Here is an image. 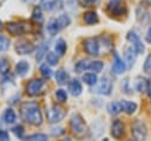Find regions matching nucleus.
Instances as JSON below:
<instances>
[{
    "label": "nucleus",
    "mask_w": 151,
    "mask_h": 141,
    "mask_svg": "<svg viewBox=\"0 0 151 141\" xmlns=\"http://www.w3.org/2000/svg\"><path fill=\"white\" fill-rule=\"evenodd\" d=\"M45 86V82L41 79H32L27 86H26V92L29 96H37L42 92V89Z\"/></svg>",
    "instance_id": "8"
},
{
    "label": "nucleus",
    "mask_w": 151,
    "mask_h": 141,
    "mask_svg": "<svg viewBox=\"0 0 151 141\" xmlns=\"http://www.w3.org/2000/svg\"><path fill=\"white\" fill-rule=\"evenodd\" d=\"M51 133H52L53 136H59V135L64 134V129H63V128H53V129L51 130Z\"/></svg>",
    "instance_id": "39"
},
{
    "label": "nucleus",
    "mask_w": 151,
    "mask_h": 141,
    "mask_svg": "<svg viewBox=\"0 0 151 141\" xmlns=\"http://www.w3.org/2000/svg\"><path fill=\"white\" fill-rule=\"evenodd\" d=\"M83 18H84V21L87 25H93V24H97L99 21L98 14L94 11H87V12H85Z\"/></svg>",
    "instance_id": "16"
},
{
    "label": "nucleus",
    "mask_w": 151,
    "mask_h": 141,
    "mask_svg": "<svg viewBox=\"0 0 151 141\" xmlns=\"http://www.w3.org/2000/svg\"><path fill=\"white\" fill-rule=\"evenodd\" d=\"M33 50H34V45L28 40L21 39L15 43V51L19 55H27V53H31Z\"/></svg>",
    "instance_id": "11"
},
{
    "label": "nucleus",
    "mask_w": 151,
    "mask_h": 141,
    "mask_svg": "<svg viewBox=\"0 0 151 141\" xmlns=\"http://www.w3.org/2000/svg\"><path fill=\"white\" fill-rule=\"evenodd\" d=\"M145 39L147 43H151V27H149L147 32H146V36H145Z\"/></svg>",
    "instance_id": "42"
},
{
    "label": "nucleus",
    "mask_w": 151,
    "mask_h": 141,
    "mask_svg": "<svg viewBox=\"0 0 151 141\" xmlns=\"http://www.w3.org/2000/svg\"><path fill=\"white\" fill-rule=\"evenodd\" d=\"M126 39L133 44V50H134L136 55H139V53H143V52H144V49H145V47H144V44L142 43V40L139 39L138 34H136L134 32L130 31V32L126 34Z\"/></svg>",
    "instance_id": "9"
},
{
    "label": "nucleus",
    "mask_w": 151,
    "mask_h": 141,
    "mask_svg": "<svg viewBox=\"0 0 151 141\" xmlns=\"http://www.w3.org/2000/svg\"><path fill=\"white\" fill-rule=\"evenodd\" d=\"M127 141H138V140H136V139H130V140H127Z\"/></svg>",
    "instance_id": "45"
},
{
    "label": "nucleus",
    "mask_w": 151,
    "mask_h": 141,
    "mask_svg": "<svg viewBox=\"0 0 151 141\" xmlns=\"http://www.w3.org/2000/svg\"><path fill=\"white\" fill-rule=\"evenodd\" d=\"M40 72H41V75H42L45 78H51V76H52V70H51V68H50L47 64H41V66H40Z\"/></svg>",
    "instance_id": "32"
},
{
    "label": "nucleus",
    "mask_w": 151,
    "mask_h": 141,
    "mask_svg": "<svg viewBox=\"0 0 151 141\" xmlns=\"http://www.w3.org/2000/svg\"><path fill=\"white\" fill-rule=\"evenodd\" d=\"M90 65H91V60L88 59H81L76 64V70L79 72H83L85 70H90Z\"/></svg>",
    "instance_id": "25"
},
{
    "label": "nucleus",
    "mask_w": 151,
    "mask_h": 141,
    "mask_svg": "<svg viewBox=\"0 0 151 141\" xmlns=\"http://www.w3.org/2000/svg\"><path fill=\"white\" fill-rule=\"evenodd\" d=\"M63 141H71V140H70V139H68V137H66V139H64V140H63Z\"/></svg>",
    "instance_id": "44"
},
{
    "label": "nucleus",
    "mask_w": 151,
    "mask_h": 141,
    "mask_svg": "<svg viewBox=\"0 0 151 141\" xmlns=\"http://www.w3.org/2000/svg\"><path fill=\"white\" fill-rule=\"evenodd\" d=\"M112 91V82L109 77H103L101 81L98 83L97 88H96V92L100 94V95H110Z\"/></svg>",
    "instance_id": "10"
},
{
    "label": "nucleus",
    "mask_w": 151,
    "mask_h": 141,
    "mask_svg": "<svg viewBox=\"0 0 151 141\" xmlns=\"http://www.w3.org/2000/svg\"><path fill=\"white\" fill-rule=\"evenodd\" d=\"M12 132H13L18 137H22V135H24V128H22V126H20V124L13 127Z\"/></svg>",
    "instance_id": "36"
},
{
    "label": "nucleus",
    "mask_w": 151,
    "mask_h": 141,
    "mask_svg": "<svg viewBox=\"0 0 151 141\" xmlns=\"http://www.w3.org/2000/svg\"><path fill=\"white\" fill-rule=\"evenodd\" d=\"M9 70V63L6 58H0V72L1 73H7Z\"/></svg>",
    "instance_id": "33"
},
{
    "label": "nucleus",
    "mask_w": 151,
    "mask_h": 141,
    "mask_svg": "<svg viewBox=\"0 0 151 141\" xmlns=\"http://www.w3.org/2000/svg\"><path fill=\"white\" fill-rule=\"evenodd\" d=\"M107 12L112 17H119L126 14V7L123 0H110L107 2Z\"/></svg>",
    "instance_id": "5"
},
{
    "label": "nucleus",
    "mask_w": 151,
    "mask_h": 141,
    "mask_svg": "<svg viewBox=\"0 0 151 141\" xmlns=\"http://www.w3.org/2000/svg\"><path fill=\"white\" fill-rule=\"evenodd\" d=\"M67 79H68V75H67L66 71H64L63 69H60V70H58V71L55 72V81H57V83L64 84V83H66Z\"/></svg>",
    "instance_id": "27"
},
{
    "label": "nucleus",
    "mask_w": 151,
    "mask_h": 141,
    "mask_svg": "<svg viewBox=\"0 0 151 141\" xmlns=\"http://www.w3.org/2000/svg\"><path fill=\"white\" fill-rule=\"evenodd\" d=\"M46 59H47V63L50 65H55V64H58V60H59L58 56L54 52H47L46 53Z\"/></svg>",
    "instance_id": "31"
},
{
    "label": "nucleus",
    "mask_w": 151,
    "mask_h": 141,
    "mask_svg": "<svg viewBox=\"0 0 151 141\" xmlns=\"http://www.w3.org/2000/svg\"><path fill=\"white\" fill-rule=\"evenodd\" d=\"M9 46V40L7 38H4V37H0V53L5 52Z\"/></svg>",
    "instance_id": "35"
},
{
    "label": "nucleus",
    "mask_w": 151,
    "mask_h": 141,
    "mask_svg": "<svg viewBox=\"0 0 151 141\" xmlns=\"http://www.w3.org/2000/svg\"><path fill=\"white\" fill-rule=\"evenodd\" d=\"M55 98L60 102V103H64V102H66V100H67V94H66V91L65 90H63V89H58V90H55Z\"/></svg>",
    "instance_id": "30"
},
{
    "label": "nucleus",
    "mask_w": 151,
    "mask_h": 141,
    "mask_svg": "<svg viewBox=\"0 0 151 141\" xmlns=\"http://www.w3.org/2000/svg\"><path fill=\"white\" fill-rule=\"evenodd\" d=\"M68 91L73 95V96H79L83 91V86H81V83L78 81V79H72L70 83H68Z\"/></svg>",
    "instance_id": "15"
},
{
    "label": "nucleus",
    "mask_w": 151,
    "mask_h": 141,
    "mask_svg": "<svg viewBox=\"0 0 151 141\" xmlns=\"http://www.w3.org/2000/svg\"><path fill=\"white\" fill-rule=\"evenodd\" d=\"M0 30H1V23H0Z\"/></svg>",
    "instance_id": "46"
},
{
    "label": "nucleus",
    "mask_w": 151,
    "mask_h": 141,
    "mask_svg": "<svg viewBox=\"0 0 151 141\" xmlns=\"http://www.w3.org/2000/svg\"><path fill=\"white\" fill-rule=\"evenodd\" d=\"M47 52V49H46V46L45 45H41L39 49H38V53H37V60H40L41 58H42V56L45 55Z\"/></svg>",
    "instance_id": "37"
},
{
    "label": "nucleus",
    "mask_w": 151,
    "mask_h": 141,
    "mask_svg": "<svg viewBox=\"0 0 151 141\" xmlns=\"http://www.w3.org/2000/svg\"><path fill=\"white\" fill-rule=\"evenodd\" d=\"M4 120H5V122H6V123H8V124L14 123V122H15V120H17V115H15L14 110H13V109H11V108L6 109V110H5V113H4Z\"/></svg>",
    "instance_id": "21"
},
{
    "label": "nucleus",
    "mask_w": 151,
    "mask_h": 141,
    "mask_svg": "<svg viewBox=\"0 0 151 141\" xmlns=\"http://www.w3.org/2000/svg\"><path fill=\"white\" fill-rule=\"evenodd\" d=\"M20 115L24 121L32 126H40L42 123V115L37 102L26 101L20 104Z\"/></svg>",
    "instance_id": "1"
},
{
    "label": "nucleus",
    "mask_w": 151,
    "mask_h": 141,
    "mask_svg": "<svg viewBox=\"0 0 151 141\" xmlns=\"http://www.w3.org/2000/svg\"><path fill=\"white\" fill-rule=\"evenodd\" d=\"M107 110L110 114L117 115L120 111H123V105H122V101H113L107 105Z\"/></svg>",
    "instance_id": "18"
},
{
    "label": "nucleus",
    "mask_w": 151,
    "mask_h": 141,
    "mask_svg": "<svg viewBox=\"0 0 151 141\" xmlns=\"http://www.w3.org/2000/svg\"><path fill=\"white\" fill-rule=\"evenodd\" d=\"M32 20L35 21L37 24H41L44 21V17H42L40 7H34V9L32 12Z\"/></svg>",
    "instance_id": "26"
},
{
    "label": "nucleus",
    "mask_w": 151,
    "mask_h": 141,
    "mask_svg": "<svg viewBox=\"0 0 151 141\" xmlns=\"http://www.w3.org/2000/svg\"><path fill=\"white\" fill-rule=\"evenodd\" d=\"M125 69H126V65H125V63L123 62V59H122L117 53H114V60H113L112 70H113L117 75H120V73H123V72L125 71Z\"/></svg>",
    "instance_id": "13"
},
{
    "label": "nucleus",
    "mask_w": 151,
    "mask_h": 141,
    "mask_svg": "<svg viewBox=\"0 0 151 141\" xmlns=\"http://www.w3.org/2000/svg\"><path fill=\"white\" fill-rule=\"evenodd\" d=\"M44 8L47 11H51L54 8V2L53 1H45L44 2Z\"/></svg>",
    "instance_id": "40"
},
{
    "label": "nucleus",
    "mask_w": 151,
    "mask_h": 141,
    "mask_svg": "<svg viewBox=\"0 0 151 141\" xmlns=\"http://www.w3.org/2000/svg\"><path fill=\"white\" fill-rule=\"evenodd\" d=\"M103 62L100 60H91V65H90V70L94 71V72H100L103 70Z\"/></svg>",
    "instance_id": "29"
},
{
    "label": "nucleus",
    "mask_w": 151,
    "mask_h": 141,
    "mask_svg": "<svg viewBox=\"0 0 151 141\" xmlns=\"http://www.w3.org/2000/svg\"><path fill=\"white\" fill-rule=\"evenodd\" d=\"M124 128H125L124 127V123L120 120H114L112 122V124H111V134H112V136L114 139L119 140L124 135V133H125Z\"/></svg>",
    "instance_id": "12"
},
{
    "label": "nucleus",
    "mask_w": 151,
    "mask_h": 141,
    "mask_svg": "<svg viewBox=\"0 0 151 141\" xmlns=\"http://www.w3.org/2000/svg\"><path fill=\"white\" fill-rule=\"evenodd\" d=\"M84 50L90 56H98L100 51V45L97 38H86L84 40Z\"/></svg>",
    "instance_id": "7"
},
{
    "label": "nucleus",
    "mask_w": 151,
    "mask_h": 141,
    "mask_svg": "<svg viewBox=\"0 0 151 141\" xmlns=\"http://www.w3.org/2000/svg\"><path fill=\"white\" fill-rule=\"evenodd\" d=\"M61 30V27H60V25L58 24V20H57V18H53V19H51L50 21H48V24H47V31H48V33L50 34H57L59 31Z\"/></svg>",
    "instance_id": "17"
},
{
    "label": "nucleus",
    "mask_w": 151,
    "mask_h": 141,
    "mask_svg": "<svg viewBox=\"0 0 151 141\" xmlns=\"http://www.w3.org/2000/svg\"><path fill=\"white\" fill-rule=\"evenodd\" d=\"M147 91H149V96H150V98H151V88H149Z\"/></svg>",
    "instance_id": "43"
},
{
    "label": "nucleus",
    "mask_w": 151,
    "mask_h": 141,
    "mask_svg": "<svg viewBox=\"0 0 151 141\" xmlns=\"http://www.w3.org/2000/svg\"><path fill=\"white\" fill-rule=\"evenodd\" d=\"M70 127L72 133L77 136V137H83L86 133V123L84 121V118L79 115V114H73L71 116L70 120Z\"/></svg>",
    "instance_id": "2"
},
{
    "label": "nucleus",
    "mask_w": 151,
    "mask_h": 141,
    "mask_svg": "<svg viewBox=\"0 0 151 141\" xmlns=\"http://www.w3.org/2000/svg\"><path fill=\"white\" fill-rule=\"evenodd\" d=\"M0 141H9V136L6 130H0Z\"/></svg>",
    "instance_id": "38"
},
{
    "label": "nucleus",
    "mask_w": 151,
    "mask_h": 141,
    "mask_svg": "<svg viewBox=\"0 0 151 141\" xmlns=\"http://www.w3.org/2000/svg\"><path fill=\"white\" fill-rule=\"evenodd\" d=\"M28 69H29V65H28V63L25 62V60L18 62V64H17V66H15L17 73H18L19 76H25L26 72L28 71Z\"/></svg>",
    "instance_id": "20"
},
{
    "label": "nucleus",
    "mask_w": 151,
    "mask_h": 141,
    "mask_svg": "<svg viewBox=\"0 0 151 141\" xmlns=\"http://www.w3.org/2000/svg\"><path fill=\"white\" fill-rule=\"evenodd\" d=\"M54 49H55V52L59 55V56H63L65 52H66V49H67V46H66V41L64 40V39H58L57 40V43H55V45H54Z\"/></svg>",
    "instance_id": "22"
},
{
    "label": "nucleus",
    "mask_w": 151,
    "mask_h": 141,
    "mask_svg": "<svg viewBox=\"0 0 151 141\" xmlns=\"http://www.w3.org/2000/svg\"><path fill=\"white\" fill-rule=\"evenodd\" d=\"M94 0H79V2L85 7V6H90L91 4H93Z\"/></svg>",
    "instance_id": "41"
},
{
    "label": "nucleus",
    "mask_w": 151,
    "mask_h": 141,
    "mask_svg": "<svg viewBox=\"0 0 151 141\" xmlns=\"http://www.w3.org/2000/svg\"><path fill=\"white\" fill-rule=\"evenodd\" d=\"M6 30L13 36H22L29 31V27H27L24 23L11 21L6 24Z\"/></svg>",
    "instance_id": "6"
},
{
    "label": "nucleus",
    "mask_w": 151,
    "mask_h": 141,
    "mask_svg": "<svg viewBox=\"0 0 151 141\" xmlns=\"http://www.w3.org/2000/svg\"><path fill=\"white\" fill-rule=\"evenodd\" d=\"M131 133L136 140L144 141L146 139V135H147V129H146L145 123L142 122L140 120L133 121L131 124Z\"/></svg>",
    "instance_id": "4"
},
{
    "label": "nucleus",
    "mask_w": 151,
    "mask_h": 141,
    "mask_svg": "<svg viewBox=\"0 0 151 141\" xmlns=\"http://www.w3.org/2000/svg\"><path fill=\"white\" fill-rule=\"evenodd\" d=\"M134 88L137 91L139 92H146L150 88V84H149V81L144 77H137L136 81H134Z\"/></svg>",
    "instance_id": "14"
},
{
    "label": "nucleus",
    "mask_w": 151,
    "mask_h": 141,
    "mask_svg": "<svg viewBox=\"0 0 151 141\" xmlns=\"http://www.w3.org/2000/svg\"><path fill=\"white\" fill-rule=\"evenodd\" d=\"M25 141H47V136L45 134H32L25 139Z\"/></svg>",
    "instance_id": "28"
},
{
    "label": "nucleus",
    "mask_w": 151,
    "mask_h": 141,
    "mask_svg": "<svg viewBox=\"0 0 151 141\" xmlns=\"http://www.w3.org/2000/svg\"><path fill=\"white\" fill-rule=\"evenodd\" d=\"M83 81H84L87 85H96L97 82H98V78H97V75H96V73L86 72V73L83 76Z\"/></svg>",
    "instance_id": "23"
},
{
    "label": "nucleus",
    "mask_w": 151,
    "mask_h": 141,
    "mask_svg": "<svg viewBox=\"0 0 151 141\" xmlns=\"http://www.w3.org/2000/svg\"><path fill=\"white\" fill-rule=\"evenodd\" d=\"M143 70L145 73L147 75H151V53L147 55L145 62H144V66H143Z\"/></svg>",
    "instance_id": "34"
},
{
    "label": "nucleus",
    "mask_w": 151,
    "mask_h": 141,
    "mask_svg": "<svg viewBox=\"0 0 151 141\" xmlns=\"http://www.w3.org/2000/svg\"><path fill=\"white\" fill-rule=\"evenodd\" d=\"M122 105H123V111H125L127 115H131L137 110V104L131 101H122Z\"/></svg>",
    "instance_id": "19"
},
{
    "label": "nucleus",
    "mask_w": 151,
    "mask_h": 141,
    "mask_svg": "<svg viewBox=\"0 0 151 141\" xmlns=\"http://www.w3.org/2000/svg\"><path fill=\"white\" fill-rule=\"evenodd\" d=\"M125 58H126V63L129 66H132L134 63V58H136V53L134 50H132V47H126L125 49Z\"/></svg>",
    "instance_id": "24"
},
{
    "label": "nucleus",
    "mask_w": 151,
    "mask_h": 141,
    "mask_svg": "<svg viewBox=\"0 0 151 141\" xmlns=\"http://www.w3.org/2000/svg\"><path fill=\"white\" fill-rule=\"evenodd\" d=\"M65 116H66V110L64 108H61L60 105H57V104L51 105L46 110V117H47V121L50 123L60 122Z\"/></svg>",
    "instance_id": "3"
}]
</instances>
